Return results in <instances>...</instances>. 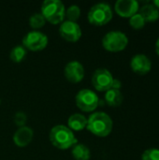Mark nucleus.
I'll return each instance as SVG.
<instances>
[{
  "mask_svg": "<svg viewBox=\"0 0 159 160\" xmlns=\"http://www.w3.org/2000/svg\"><path fill=\"white\" fill-rule=\"evenodd\" d=\"M113 13L112 7L107 3H97L91 7L87 13L88 22L96 26L107 24L112 19Z\"/></svg>",
  "mask_w": 159,
  "mask_h": 160,
  "instance_id": "obj_4",
  "label": "nucleus"
},
{
  "mask_svg": "<svg viewBox=\"0 0 159 160\" xmlns=\"http://www.w3.org/2000/svg\"><path fill=\"white\" fill-rule=\"evenodd\" d=\"M29 25L33 29H39L44 26L46 20L40 12H36L29 17Z\"/></svg>",
  "mask_w": 159,
  "mask_h": 160,
  "instance_id": "obj_19",
  "label": "nucleus"
},
{
  "mask_svg": "<svg viewBox=\"0 0 159 160\" xmlns=\"http://www.w3.org/2000/svg\"><path fill=\"white\" fill-rule=\"evenodd\" d=\"M152 4H153L154 6H156V7L159 9V0H154Z\"/></svg>",
  "mask_w": 159,
  "mask_h": 160,
  "instance_id": "obj_26",
  "label": "nucleus"
},
{
  "mask_svg": "<svg viewBox=\"0 0 159 160\" xmlns=\"http://www.w3.org/2000/svg\"><path fill=\"white\" fill-rule=\"evenodd\" d=\"M142 160H159V149L150 148L143 152Z\"/></svg>",
  "mask_w": 159,
  "mask_h": 160,
  "instance_id": "obj_22",
  "label": "nucleus"
},
{
  "mask_svg": "<svg viewBox=\"0 0 159 160\" xmlns=\"http://www.w3.org/2000/svg\"><path fill=\"white\" fill-rule=\"evenodd\" d=\"M51 143L60 150H67L72 148L78 143V140L74 135V132L64 125L54 126L49 134Z\"/></svg>",
  "mask_w": 159,
  "mask_h": 160,
  "instance_id": "obj_2",
  "label": "nucleus"
},
{
  "mask_svg": "<svg viewBox=\"0 0 159 160\" xmlns=\"http://www.w3.org/2000/svg\"><path fill=\"white\" fill-rule=\"evenodd\" d=\"M48 42L49 39L46 34L37 30H34L26 33L23 36L22 45L26 50L32 52H38L45 49L48 45Z\"/></svg>",
  "mask_w": 159,
  "mask_h": 160,
  "instance_id": "obj_7",
  "label": "nucleus"
},
{
  "mask_svg": "<svg viewBox=\"0 0 159 160\" xmlns=\"http://www.w3.org/2000/svg\"><path fill=\"white\" fill-rule=\"evenodd\" d=\"M87 118L82 113H73L67 119V128L72 131H81L86 128Z\"/></svg>",
  "mask_w": 159,
  "mask_h": 160,
  "instance_id": "obj_14",
  "label": "nucleus"
},
{
  "mask_svg": "<svg viewBox=\"0 0 159 160\" xmlns=\"http://www.w3.org/2000/svg\"><path fill=\"white\" fill-rule=\"evenodd\" d=\"M139 2L137 0H118L114 4L115 12L123 18H130L138 13Z\"/></svg>",
  "mask_w": 159,
  "mask_h": 160,
  "instance_id": "obj_11",
  "label": "nucleus"
},
{
  "mask_svg": "<svg viewBox=\"0 0 159 160\" xmlns=\"http://www.w3.org/2000/svg\"><path fill=\"white\" fill-rule=\"evenodd\" d=\"M104 98H105L106 103L110 107H119L124 100V97L121 91L112 89V88L106 91Z\"/></svg>",
  "mask_w": 159,
  "mask_h": 160,
  "instance_id": "obj_16",
  "label": "nucleus"
},
{
  "mask_svg": "<svg viewBox=\"0 0 159 160\" xmlns=\"http://www.w3.org/2000/svg\"><path fill=\"white\" fill-rule=\"evenodd\" d=\"M26 49L22 45L14 46L9 53V58L14 63H21L26 56Z\"/></svg>",
  "mask_w": 159,
  "mask_h": 160,
  "instance_id": "obj_18",
  "label": "nucleus"
},
{
  "mask_svg": "<svg viewBox=\"0 0 159 160\" xmlns=\"http://www.w3.org/2000/svg\"><path fill=\"white\" fill-rule=\"evenodd\" d=\"M59 34L65 40L69 42H76L82 38V32L78 22L65 20L60 23Z\"/></svg>",
  "mask_w": 159,
  "mask_h": 160,
  "instance_id": "obj_9",
  "label": "nucleus"
},
{
  "mask_svg": "<svg viewBox=\"0 0 159 160\" xmlns=\"http://www.w3.org/2000/svg\"><path fill=\"white\" fill-rule=\"evenodd\" d=\"M40 9L45 20L52 24H58L65 21L66 7L60 0H45Z\"/></svg>",
  "mask_w": 159,
  "mask_h": 160,
  "instance_id": "obj_3",
  "label": "nucleus"
},
{
  "mask_svg": "<svg viewBox=\"0 0 159 160\" xmlns=\"http://www.w3.org/2000/svg\"><path fill=\"white\" fill-rule=\"evenodd\" d=\"M156 52H157V55L159 56V38H157V43H156Z\"/></svg>",
  "mask_w": 159,
  "mask_h": 160,
  "instance_id": "obj_25",
  "label": "nucleus"
},
{
  "mask_svg": "<svg viewBox=\"0 0 159 160\" xmlns=\"http://www.w3.org/2000/svg\"><path fill=\"white\" fill-rule=\"evenodd\" d=\"M81 16V8L78 5H71L67 8H66L65 18L67 21L76 22Z\"/></svg>",
  "mask_w": 159,
  "mask_h": 160,
  "instance_id": "obj_20",
  "label": "nucleus"
},
{
  "mask_svg": "<svg viewBox=\"0 0 159 160\" xmlns=\"http://www.w3.org/2000/svg\"><path fill=\"white\" fill-rule=\"evenodd\" d=\"M128 44L127 36L121 31H110L102 38L103 48L111 52H118L127 48Z\"/></svg>",
  "mask_w": 159,
  "mask_h": 160,
  "instance_id": "obj_5",
  "label": "nucleus"
},
{
  "mask_svg": "<svg viewBox=\"0 0 159 160\" xmlns=\"http://www.w3.org/2000/svg\"><path fill=\"white\" fill-rule=\"evenodd\" d=\"M0 104H1V99H0Z\"/></svg>",
  "mask_w": 159,
  "mask_h": 160,
  "instance_id": "obj_27",
  "label": "nucleus"
},
{
  "mask_svg": "<svg viewBox=\"0 0 159 160\" xmlns=\"http://www.w3.org/2000/svg\"><path fill=\"white\" fill-rule=\"evenodd\" d=\"M145 20L144 18L138 12L136 14H134L133 16H131L129 18V24L132 28L134 29H141L145 25Z\"/></svg>",
  "mask_w": 159,
  "mask_h": 160,
  "instance_id": "obj_21",
  "label": "nucleus"
},
{
  "mask_svg": "<svg viewBox=\"0 0 159 160\" xmlns=\"http://www.w3.org/2000/svg\"><path fill=\"white\" fill-rule=\"evenodd\" d=\"M113 128V122L109 114L104 112H93L87 118L86 128L92 134L97 137H107L111 134Z\"/></svg>",
  "mask_w": 159,
  "mask_h": 160,
  "instance_id": "obj_1",
  "label": "nucleus"
},
{
  "mask_svg": "<svg viewBox=\"0 0 159 160\" xmlns=\"http://www.w3.org/2000/svg\"><path fill=\"white\" fill-rule=\"evenodd\" d=\"M113 76L107 68H100L94 71L92 75V84L94 88L99 92H106L112 88Z\"/></svg>",
  "mask_w": 159,
  "mask_h": 160,
  "instance_id": "obj_8",
  "label": "nucleus"
},
{
  "mask_svg": "<svg viewBox=\"0 0 159 160\" xmlns=\"http://www.w3.org/2000/svg\"><path fill=\"white\" fill-rule=\"evenodd\" d=\"M84 74L85 71L83 65L77 60H72L65 66L64 75L66 79L72 83H78L82 82L84 78Z\"/></svg>",
  "mask_w": 159,
  "mask_h": 160,
  "instance_id": "obj_10",
  "label": "nucleus"
},
{
  "mask_svg": "<svg viewBox=\"0 0 159 160\" xmlns=\"http://www.w3.org/2000/svg\"><path fill=\"white\" fill-rule=\"evenodd\" d=\"M13 121H14L15 125H17L19 128L24 127L25 124H26V122H27V115L23 112H17L14 114Z\"/></svg>",
  "mask_w": 159,
  "mask_h": 160,
  "instance_id": "obj_23",
  "label": "nucleus"
},
{
  "mask_svg": "<svg viewBox=\"0 0 159 160\" xmlns=\"http://www.w3.org/2000/svg\"><path fill=\"white\" fill-rule=\"evenodd\" d=\"M130 68L135 73L139 75H145L150 72L152 68V62L145 54L139 53L131 58Z\"/></svg>",
  "mask_w": 159,
  "mask_h": 160,
  "instance_id": "obj_12",
  "label": "nucleus"
},
{
  "mask_svg": "<svg viewBox=\"0 0 159 160\" xmlns=\"http://www.w3.org/2000/svg\"><path fill=\"white\" fill-rule=\"evenodd\" d=\"M145 20V22H152L159 19V9L153 4H145L140 8L139 12Z\"/></svg>",
  "mask_w": 159,
  "mask_h": 160,
  "instance_id": "obj_15",
  "label": "nucleus"
},
{
  "mask_svg": "<svg viewBox=\"0 0 159 160\" xmlns=\"http://www.w3.org/2000/svg\"><path fill=\"white\" fill-rule=\"evenodd\" d=\"M34 137V131L31 128L24 126L19 128L13 134V142L18 147H25L32 142Z\"/></svg>",
  "mask_w": 159,
  "mask_h": 160,
  "instance_id": "obj_13",
  "label": "nucleus"
},
{
  "mask_svg": "<svg viewBox=\"0 0 159 160\" xmlns=\"http://www.w3.org/2000/svg\"><path fill=\"white\" fill-rule=\"evenodd\" d=\"M75 101L77 107L85 112H94L99 104L97 95L93 90L88 88L80 90L75 97Z\"/></svg>",
  "mask_w": 159,
  "mask_h": 160,
  "instance_id": "obj_6",
  "label": "nucleus"
},
{
  "mask_svg": "<svg viewBox=\"0 0 159 160\" xmlns=\"http://www.w3.org/2000/svg\"><path fill=\"white\" fill-rule=\"evenodd\" d=\"M122 87V82L120 80L118 79H113L112 84V89H116V90H120V88Z\"/></svg>",
  "mask_w": 159,
  "mask_h": 160,
  "instance_id": "obj_24",
  "label": "nucleus"
},
{
  "mask_svg": "<svg viewBox=\"0 0 159 160\" xmlns=\"http://www.w3.org/2000/svg\"><path fill=\"white\" fill-rule=\"evenodd\" d=\"M71 155L75 160H89L91 158L90 149L82 143H77L72 147Z\"/></svg>",
  "mask_w": 159,
  "mask_h": 160,
  "instance_id": "obj_17",
  "label": "nucleus"
}]
</instances>
